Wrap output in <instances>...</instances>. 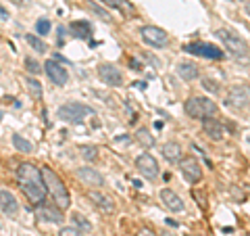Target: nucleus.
I'll return each instance as SVG.
<instances>
[{
  "mask_svg": "<svg viewBox=\"0 0 250 236\" xmlns=\"http://www.w3.org/2000/svg\"><path fill=\"white\" fill-rule=\"evenodd\" d=\"M161 236H177V234H175V232H167V230H165V232H161Z\"/></svg>",
  "mask_w": 250,
  "mask_h": 236,
  "instance_id": "obj_36",
  "label": "nucleus"
},
{
  "mask_svg": "<svg viewBox=\"0 0 250 236\" xmlns=\"http://www.w3.org/2000/svg\"><path fill=\"white\" fill-rule=\"evenodd\" d=\"M161 153L169 163H175V161L179 163V159H182V146H179L177 142H165Z\"/></svg>",
  "mask_w": 250,
  "mask_h": 236,
  "instance_id": "obj_18",
  "label": "nucleus"
},
{
  "mask_svg": "<svg viewBox=\"0 0 250 236\" xmlns=\"http://www.w3.org/2000/svg\"><path fill=\"white\" fill-rule=\"evenodd\" d=\"M161 201L163 205H165L169 211H173V213H179V211H184V201L182 196L175 194L171 188H163L161 190Z\"/></svg>",
  "mask_w": 250,
  "mask_h": 236,
  "instance_id": "obj_15",
  "label": "nucleus"
},
{
  "mask_svg": "<svg viewBox=\"0 0 250 236\" xmlns=\"http://www.w3.org/2000/svg\"><path fill=\"white\" fill-rule=\"evenodd\" d=\"M40 171H42V180H44V184H46V190L52 194L54 203H57V207L59 209H69V205H71V199H69V192H67L65 184H62V180L57 174H54L50 167H42Z\"/></svg>",
  "mask_w": 250,
  "mask_h": 236,
  "instance_id": "obj_3",
  "label": "nucleus"
},
{
  "mask_svg": "<svg viewBox=\"0 0 250 236\" xmlns=\"http://www.w3.org/2000/svg\"><path fill=\"white\" fill-rule=\"evenodd\" d=\"M17 178H19L23 192H25L27 201L31 203V205H40L42 201H46L48 190H46V184L42 180V171L38 169L36 165H31V163L19 165L17 167Z\"/></svg>",
  "mask_w": 250,
  "mask_h": 236,
  "instance_id": "obj_1",
  "label": "nucleus"
},
{
  "mask_svg": "<svg viewBox=\"0 0 250 236\" xmlns=\"http://www.w3.org/2000/svg\"><path fill=\"white\" fill-rule=\"evenodd\" d=\"M36 29H38V34H40V36H46L50 31V21L48 19H40L36 23Z\"/></svg>",
  "mask_w": 250,
  "mask_h": 236,
  "instance_id": "obj_29",
  "label": "nucleus"
},
{
  "mask_svg": "<svg viewBox=\"0 0 250 236\" xmlns=\"http://www.w3.org/2000/svg\"><path fill=\"white\" fill-rule=\"evenodd\" d=\"M136 167H138L140 174H142L144 178H148V180H156V178H159V174H161L159 163H156V159L150 153H142V155H140L136 159Z\"/></svg>",
  "mask_w": 250,
  "mask_h": 236,
  "instance_id": "obj_9",
  "label": "nucleus"
},
{
  "mask_svg": "<svg viewBox=\"0 0 250 236\" xmlns=\"http://www.w3.org/2000/svg\"><path fill=\"white\" fill-rule=\"evenodd\" d=\"M106 6H113V9H121L123 6V0H103Z\"/></svg>",
  "mask_w": 250,
  "mask_h": 236,
  "instance_id": "obj_33",
  "label": "nucleus"
},
{
  "mask_svg": "<svg viewBox=\"0 0 250 236\" xmlns=\"http://www.w3.org/2000/svg\"><path fill=\"white\" fill-rule=\"evenodd\" d=\"M38 217H40V219H46V222H50V224H61V222H62L61 211H57V209H48V207H42L40 211H38Z\"/></svg>",
  "mask_w": 250,
  "mask_h": 236,
  "instance_id": "obj_20",
  "label": "nucleus"
},
{
  "mask_svg": "<svg viewBox=\"0 0 250 236\" xmlns=\"http://www.w3.org/2000/svg\"><path fill=\"white\" fill-rule=\"evenodd\" d=\"M184 109H186V115L188 117H192V119H200V121L217 113L215 100H210L207 96H190V98L186 100Z\"/></svg>",
  "mask_w": 250,
  "mask_h": 236,
  "instance_id": "obj_4",
  "label": "nucleus"
},
{
  "mask_svg": "<svg viewBox=\"0 0 250 236\" xmlns=\"http://www.w3.org/2000/svg\"><path fill=\"white\" fill-rule=\"evenodd\" d=\"M131 69H142V67H140V63L134 59V61H131Z\"/></svg>",
  "mask_w": 250,
  "mask_h": 236,
  "instance_id": "obj_35",
  "label": "nucleus"
},
{
  "mask_svg": "<svg viewBox=\"0 0 250 236\" xmlns=\"http://www.w3.org/2000/svg\"><path fill=\"white\" fill-rule=\"evenodd\" d=\"M71 29L75 31V36H77V38H88V36L92 34V27L88 25V23H83V21H77V23H73Z\"/></svg>",
  "mask_w": 250,
  "mask_h": 236,
  "instance_id": "obj_24",
  "label": "nucleus"
},
{
  "mask_svg": "<svg viewBox=\"0 0 250 236\" xmlns=\"http://www.w3.org/2000/svg\"><path fill=\"white\" fill-rule=\"evenodd\" d=\"M13 144H15V148H17V151H21V153H34V144H31L29 140L23 138L21 134H13Z\"/></svg>",
  "mask_w": 250,
  "mask_h": 236,
  "instance_id": "obj_21",
  "label": "nucleus"
},
{
  "mask_svg": "<svg viewBox=\"0 0 250 236\" xmlns=\"http://www.w3.org/2000/svg\"><path fill=\"white\" fill-rule=\"evenodd\" d=\"M59 236H83L77 226H62L59 230Z\"/></svg>",
  "mask_w": 250,
  "mask_h": 236,
  "instance_id": "obj_27",
  "label": "nucleus"
},
{
  "mask_svg": "<svg viewBox=\"0 0 250 236\" xmlns=\"http://www.w3.org/2000/svg\"><path fill=\"white\" fill-rule=\"evenodd\" d=\"M140 34H142V40L146 44L154 46V48H165V46L169 44V34L165 29L156 27V25H144L142 29H140Z\"/></svg>",
  "mask_w": 250,
  "mask_h": 236,
  "instance_id": "obj_7",
  "label": "nucleus"
},
{
  "mask_svg": "<svg viewBox=\"0 0 250 236\" xmlns=\"http://www.w3.org/2000/svg\"><path fill=\"white\" fill-rule=\"evenodd\" d=\"M90 115H94V109L83 103H65L59 107V119L67 123H80Z\"/></svg>",
  "mask_w": 250,
  "mask_h": 236,
  "instance_id": "obj_5",
  "label": "nucleus"
},
{
  "mask_svg": "<svg viewBox=\"0 0 250 236\" xmlns=\"http://www.w3.org/2000/svg\"><path fill=\"white\" fill-rule=\"evenodd\" d=\"M25 84H27V90H29L31 96H34L36 100H40V98H42V94H44L42 84L38 82V80H34V77H25Z\"/></svg>",
  "mask_w": 250,
  "mask_h": 236,
  "instance_id": "obj_22",
  "label": "nucleus"
},
{
  "mask_svg": "<svg viewBox=\"0 0 250 236\" xmlns=\"http://www.w3.org/2000/svg\"><path fill=\"white\" fill-rule=\"evenodd\" d=\"M202 86H205V90H210V92H217L219 90V86H215L213 80H205V82H202Z\"/></svg>",
  "mask_w": 250,
  "mask_h": 236,
  "instance_id": "obj_32",
  "label": "nucleus"
},
{
  "mask_svg": "<svg viewBox=\"0 0 250 236\" xmlns=\"http://www.w3.org/2000/svg\"><path fill=\"white\" fill-rule=\"evenodd\" d=\"M246 11H248V15H250V0H248V2H246Z\"/></svg>",
  "mask_w": 250,
  "mask_h": 236,
  "instance_id": "obj_37",
  "label": "nucleus"
},
{
  "mask_svg": "<svg viewBox=\"0 0 250 236\" xmlns=\"http://www.w3.org/2000/svg\"><path fill=\"white\" fill-rule=\"evenodd\" d=\"M90 9H92L94 13H96L98 17H103V19H108V13H106V11H103V9H100V6H96V4H92V2H90Z\"/></svg>",
  "mask_w": 250,
  "mask_h": 236,
  "instance_id": "obj_31",
  "label": "nucleus"
},
{
  "mask_svg": "<svg viewBox=\"0 0 250 236\" xmlns=\"http://www.w3.org/2000/svg\"><path fill=\"white\" fill-rule=\"evenodd\" d=\"M177 73H179L182 80L192 82V80H196V77H198V67L192 65V63H179V65H177Z\"/></svg>",
  "mask_w": 250,
  "mask_h": 236,
  "instance_id": "obj_19",
  "label": "nucleus"
},
{
  "mask_svg": "<svg viewBox=\"0 0 250 236\" xmlns=\"http://www.w3.org/2000/svg\"><path fill=\"white\" fill-rule=\"evenodd\" d=\"M25 42H27L34 50H38V52H46V50H48V46H46V42L42 40V38L34 36V34H25Z\"/></svg>",
  "mask_w": 250,
  "mask_h": 236,
  "instance_id": "obj_23",
  "label": "nucleus"
},
{
  "mask_svg": "<svg viewBox=\"0 0 250 236\" xmlns=\"http://www.w3.org/2000/svg\"><path fill=\"white\" fill-rule=\"evenodd\" d=\"M179 169H182V176L190 184H196L202 180V167L196 157H182L179 159Z\"/></svg>",
  "mask_w": 250,
  "mask_h": 236,
  "instance_id": "obj_8",
  "label": "nucleus"
},
{
  "mask_svg": "<svg viewBox=\"0 0 250 236\" xmlns=\"http://www.w3.org/2000/svg\"><path fill=\"white\" fill-rule=\"evenodd\" d=\"M202 130H205V134L215 140V142H219V140H223L225 136H228V130H225V125L221 121L213 119V117H207V119H202Z\"/></svg>",
  "mask_w": 250,
  "mask_h": 236,
  "instance_id": "obj_13",
  "label": "nucleus"
},
{
  "mask_svg": "<svg viewBox=\"0 0 250 236\" xmlns=\"http://www.w3.org/2000/svg\"><path fill=\"white\" fill-rule=\"evenodd\" d=\"M23 65H25V71H29V73H40L42 71V65H40V63H38L36 59H25V63H23Z\"/></svg>",
  "mask_w": 250,
  "mask_h": 236,
  "instance_id": "obj_26",
  "label": "nucleus"
},
{
  "mask_svg": "<svg viewBox=\"0 0 250 236\" xmlns=\"http://www.w3.org/2000/svg\"><path fill=\"white\" fill-rule=\"evenodd\" d=\"M215 36L223 42L225 50H228L231 59H236L238 63H250V48L246 40H242L238 34H233L231 29H217Z\"/></svg>",
  "mask_w": 250,
  "mask_h": 236,
  "instance_id": "obj_2",
  "label": "nucleus"
},
{
  "mask_svg": "<svg viewBox=\"0 0 250 236\" xmlns=\"http://www.w3.org/2000/svg\"><path fill=\"white\" fill-rule=\"evenodd\" d=\"M0 209L4 211L6 215H17L19 211V203L15 199V194L9 190H0Z\"/></svg>",
  "mask_w": 250,
  "mask_h": 236,
  "instance_id": "obj_17",
  "label": "nucleus"
},
{
  "mask_svg": "<svg viewBox=\"0 0 250 236\" xmlns=\"http://www.w3.org/2000/svg\"><path fill=\"white\" fill-rule=\"evenodd\" d=\"M138 236H156L152 230H148V228H142V230L138 232Z\"/></svg>",
  "mask_w": 250,
  "mask_h": 236,
  "instance_id": "obj_34",
  "label": "nucleus"
},
{
  "mask_svg": "<svg viewBox=\"0 0 250 236\" xmlns=\"http://www.w3.org/2000/svg\"><path fill=\"white\" fill-rule=\"evenodd\" d=\"M225 103H228V107L236 109V111H242V109H246L250 105V90L246 88L244 84L231 86V88L228 90V98H225Z\"/></svg>",
  "mask_w": 250,
  "mask_h": 236,
  "instance_id": "obj_6",
  "label": "nucleus"
},
{
  "mask_svg": "<svg viewBox=\"0 0 250 236\" xmlns=\"http://www.w3.org/2000/svg\"><path fill=\"white\" fill-rule=\"evenodd\" d=\"M77 178H80L83 184L94 186V188L104 186V178H103V174H100V171H96L94 167H80V169H77Z\"/></svg>",
  "mask_w": 250,
  "mask_h": 236,
  "instance_id": "obj_14",
  "label": "nucleus"
},
{
  "mask_svg": "<svg viewBox=\"0 0 250 236\" xmlns=\"http://www.w3.org/2000/svg\"><path fill=\"white\" fill-rule=\"evenodd\" d=\"M44 71H46V75H48L57 86H65V84L69 82L67 69L62 67L57 59H48V61H46V63H44Z\"/></svg>",
  "mask_w": 250,
  "mask_h": 236,
  "instance_id": "obj_11",
  "label": "nucleus"
},
{
  "mask_svg": "<svg viewBox=\"0 0 250 236\" xmlns=\"http://www.w3.org/2000/svg\"><path fill=\"white\" fill-rule=\"evenodd\" d=\"M136 138L140 140V144H142V146H146V148H150L152 144H154V136H152V134L150 132H148V130H138V134H136Z\"/></svg>",
  "mask_w": 250,
  "mask_h": 236,
  "instance_id": "obj_25",
  "label": "nucleus"
},
{
  "mask_svg": "<svg viewBox=\"0 0 250 236\" xmlns=\"http://www.w3.org/2000/svg\"><path fill=\"white\" fill-rule=\"evenodd\" d=\"M98 75H100V80H103L104 84L115 86V88L123 84V73L119 71V67L113 65V63H103V65L98 67Z\"/></svg>",
  "mask_w": 250,
  "mask_h": 236,
  "instance_id": "obj_12",
  "label": "nucleus"
},
{
  "mask_svg": "<svg viewBox=\"0 0 250 236\" xmlns=\"http://www.w3.org/2000/svg\"><path fill=\"white\" fill-rule=\"evenodd\" d=\"M80 226V228H83V230H90V222H88V219H85L82 213H75L73 215V226Z\"/></svg>",
  "mask_w": 250,
  "mask_h": 236,
  "instance_id": "obj_30",
  "label": "nucleus"
},
{
  "mask_svg": "<svg viewBox=\"0 0 250 236\" xmlns=\"http://www.w3.org/2000/svg\"><path fill=\"white\" fill-rule=\"evenodd\" d=\"M90 201L96 205L103 213H113L115 211V203H113V199L108 194H104V192H98V190H90Z\"/></svg>",
  "mask_w": 250,
  "mask_h": 236,
  "instance_id": "obj_16",
  "label": "nucleus"
},
{
  "mask_svg": "<svg viewBox=\"0 0 250 236\" xmlns=\"http://www.w3.org/2000/svg\"><path fill=\"white\" fill-rule=\"evenodd\" d=\"M186 52L190 54H198L205 59H223V50L215 44H207V42H192L186 46Z\"/></svg>",
  "mask_w": 250,
  "mask_h": 236,
  "instance_id": "obj_10",
  "label": "nucleus"
},
{
  "mask_svg": "<svg viewBox=\"0 0 250 236\" xmlns=\"http://www.w3.org/2000/svg\"><path fill=\"white\" fill-rule=\"evenodd\" d=\"M82 155H83V159L94 161V159H96V155H98V148L96 146H83L82 148Z\"/></svg>",
  "mask_w": 250,
  "mask_h": 236,
  "instance_id": "obj_28",
  "label": "nucleus"
}]
</instances>
